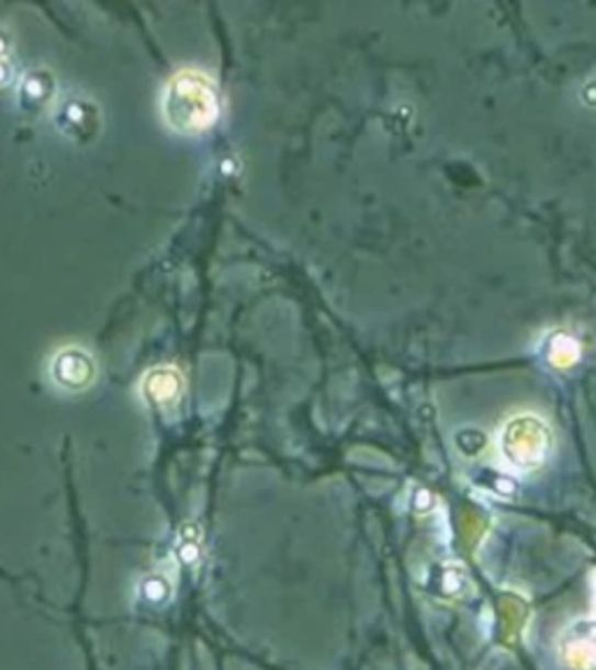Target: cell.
I'll return each mask as SVG.
<instances>
[{
	"label": "cell",
	"mask_w": 596,
	"mask_h": 670,
	"mask_svg": "<svg viewBox=\"0 0 596 670\" xmlns=\"http://www.w3.org/2000/svg\"><path fill=\"white\" fill-rule=\"evenodd\" d=\"M164 122L182 136H194L220 117V89L205 72L184 68L172 75L161 93Z\"/></svg>",
	"instance_id": "6da1fadb"
},
{
	"label": "cell",
	"mask_w": 596,
	"mask_h": 670,
	"mask_svg": "<svg viewBox=\"0 0 596 670\" xmlns=\"http://www.w3.org/2000/svg\"><path fill=\"white\" fill-rule=\"evenodd\" d=\"M550 445L552 440L548 427L533 417L513 419L502 435V450L506 452V458L522 470L541 466L550 454Z\"/></svg>",
	"instance_id": "7a4b0ae2"
},
{
	"label": "cell",
	"mask_w": 596,
	"mask_h": 670,
	"mask_svg": "<svg viewBox=\"0 0 596 670\" xmlns=\"http://www.w3.org/2000/svg\"><path fill=\"white\" fill-rule=\"evenodd\" d=\"M93 373V359L80 348H66L52 361V377L66 391H80L89 387Z\"/></svg>",
	"instance_id": "3957f363"
},
{
	"label": "cell",
	"mask_w": 596,
	"mask_h": 670,
	"mask_svg": "<svg viewBox=\"0 0 596 670\" xmlns=\"http://www.w3.org/2000/svg\"><path fill=\"white\" fill-rule=\"evenodd\" d=\"M56 120H59L61 130L77 140H85L87 136H93V133L99 130V112L82 99H70L68 103H64Z\"/></svg>",
	"instance_id": "277c9868"
},
{
	"label": "cell",
	"mask_w": 596,
	"mask_h": 670,
	"mask_svg": "<svg viewBox=\"0 0 596 670\" xmlns=\"http://www.w3.org/2000/svg\"><path fill=\"white\" fill-rule=\"evenodd\" d=\"M178 391H180V375L172 368L151 371L145 379V394L151 400H157V404H164V400L172 398Z\"/></svg>",
	"instance_id": "5b68a950"
},
{
	"label": "cell",
	"mask_w": 596,
	"mask_h": 670,
	"mask_svg": "<svg viewBox=\"0 0 596 670\" xmlns=\"http://www.w3.org/2000/svg\"><path fill=\"white\" fill-rule=\"evenodd\" d=\"M54 82L47 72H31L22 87V101L26 107H43L52 99Z\"/></svg>",
	"instance_id": "8992f818"
},
{
	"label": "cell",
	"mask_w": 596,
	"mask_h": 670,
	"mask_svg": "<svg viewBox=\"0 0 596 670\" xmlns=\"http://www.w3.org/2000/svg\"><path fill=\"white\" fill-rule=\"evenodd\" d=\"M10 75H12V68L3 59H0V84H5L10 80Z\"/></svg>",
	"instance_id": "52a82bcc"
}]
</instances>
